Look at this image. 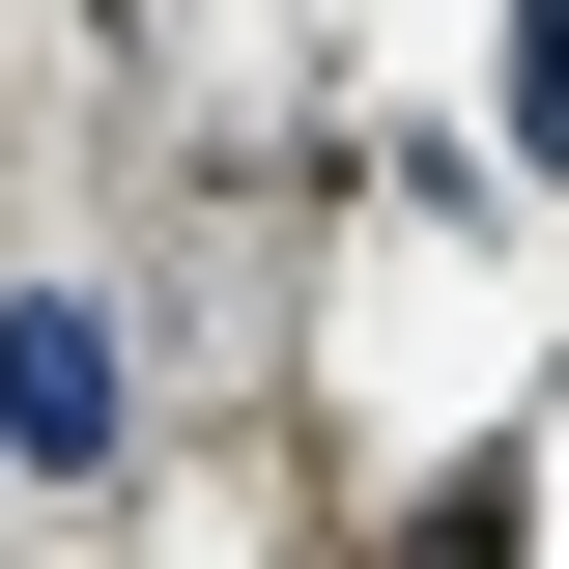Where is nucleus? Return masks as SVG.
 <instances>
[{
  "instance_id": "nucleus-1",
  "label": "nucleus",
  "mask_w": 569,
  "mask_h": 569,
  "mask_svg": "<svg viewBox=\"0 0 569 569\" xmlns=\"http://www.w3.org/2000/svg\"><path fill=\"white\" fill-rule=\"evenodd\" d=\"M0 427L86 456V427H114V313H0Z\"/></svg>"
}]
</instances>
